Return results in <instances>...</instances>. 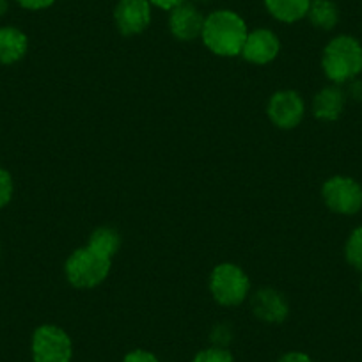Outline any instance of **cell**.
Wrapping results in <instances>:
<instances>
[{"label": "cell", "instance_id": "obj_1", "mask_svg": "<svg viewBox=\"0 0 362 362\" xmlns=\"http://www.w3.org/2000/svg\"><path fill=\"white\" fill-rule=\"evenodd\" d=\"M247 34V23L238 13L231 9H217L204 18L201 40L211 54L218 57H236L242 55Z\"/></svg>", "mask_w": 362, "mask_h": 362}, {"label": "cell", "instance_id": "obj_2", "mask_svg": "<svg viewBox=\"0 0 362 362\" xmlns=\"http://www.w3.org/2000/svg\"><path fill=\"white\" fill-rule=\"evenodd\" d=\"M322 68L327 78L336 86L351 82L362 71V45L346 34L332 37L323 48Z\"/></svg>", "mask_w": 362, "mask_h": 362}, {"label": "cell", "instance_id": "obj_3", "mask_svg": "<svg viewBox=\"0 0 362 362\" xmlns=\"http://www.w3.org/2000/svg\"><path fill=\"white\" fill-rule=\"evenodd\" d=\"M110 268L112 259L86 245L71 252L64 264V274L71 286L78 290H90L100 286L109 277Z\"/></svg>", "mask_w": 362, "mask_h": 362}, {"label": "cell", "instance_id": "obj_4", "mask_svg": "<svg viewBox=\"0 0 362 362\" xmlns=\"http://www.w3.org/2000/svg\"><path fill=\"white\" fill-rule=\"evenodd\" d=\"M210 293L224 308L243 304L250 295V281L235 263H218L210 274Z\"/></svg>", "mask_w": 362, "mask_h": 362}, {"label": "cell", "instance_id": "obj_5", "mask_svg": "<svg viewBox=\"0 0 362 362\" xmlns=\"http://www.w3.org/2000/svg\"><path fill=\"white\" fill-rule=\"evenodd\" d=\"M30 354L34 362H71V337L57 325H40L30 339Z\"/></svg>", "mask_w": 362, "mask_h": 362}, {"label": "cell", "instance_id": "obj_6", "mask_svg": "<svg viewBox=\"0 0 362 362\" xmlns=\"http://www.w3.org/2000/svg\"><path fill=\"white\" fill-rule=\"evenodd\" d=\"M323 203L339 215H355L362 208V187L350 176H332L322 187Z\"/></svg>", "mask_w": 362, "mask_h": 362}, {"label": "cell", "instance_id": "obj_7", "mask_svg": "<svg viewBox=\"0 0 362 362\" xmlns=\"http://www.w3.org/2000/svg\"><path fill=\"white\" fill-rule=\"evenodd\" d=\"M267 114L277 128H281V130H293L304 119V98L298 95L297 90H277L268 100Z\"/></svg>", "mask_w": 362, "mask_h": 362}, {"label": "cell", "instance_id": "obj_8", "mask_svg": "<svg viewBox=\"0 0 362 362\" xmlns=\"http://www.w3.org/2000/svg\"><path fill=\"white\" fill-rule=\"evenodd\" d=\"M114 22L123 36L142 34L151 23L149 0H119L114 9Z\"/></svg>", "mask_w": 362, "mask_h": 362}, {"label": "cell", "instance_id": "obj_9", "mask_svg": "<svg viewBox=\"0 0 362 362\" xmlns=\"http://www.w3.org/2000/svg\"><path fill=\"white\" fill-rule=\"evenodd\" d=\"M281 54V40L270 29H256L247 34L242 57L256 66L270 64Z\"/></svg>", "mask_w": 362, "mask_h": 362}, {"label": "cell", "instance_id": "obj_10", "mask_svg": "<svg viewBox=\"0 0 362 362\" xmlns=\"http://www.w3.org/2000/svg\"><path fill=\"white\" fill-rule=\"evenodd\" d=\"M203 13L199 11L196 4L192 2H183L170 9L169 15V30L176 40L180 41H194L201 37L204 27Z\"/></svg>", "mask_w": 362, "mask_h": 362}, {"label": "cell", "instance_id": "obj_11", "mask_svg": "<svg viewBox=\"0 0 362 362\" xmlns=\"http://www.w3.org/2000/svg\"><path fill=\"white\" fill-rule=\"evenodd\" d=\"M250 308H252L254 316L264 323H283L288 318L290 305L281 291L274 288H261L250 298Z\"/></svg>", "mask_w": 362, "mask_h": 362}, {"label": "cell", "instance_id": "obj_12", "mask_svg": "<svg viewBox=\"0 0 362 362\" xmlns=\"http://www.w3.org/2000/svg\"><path fill=\"white\" fill-rule=\"evenodd\" d=\"M344 93L339 86H329L318 90L313 100V114L320 121H337L344 110Z\"/></svg>", "mask_w": 362, "mask_h": 362}, {"label": "cell", "instance_id": "obj_13", "mask_svg": "<svg viewBox=\"0 0 362 362\" xmlns=\"http://www.w3.org/2000/svg\"><path fill=\"white\" fill-rule=\"evenodd\" d=\"M29 50V37L18 27H0V64L11 66L22 61Z\"/></svg>", "mask_w": 362, "mask_h": 362}, {"label": "cell", "instance_id": "obj_14", "mask_svg": "<svg viewBox=\"0 0 362 362\" xmlns=\"http://www.w3.org/2000/svg\"><path fill=\"white\" fill-rule=\"evenodd\" d=\"M311 2L313 0H264V8L279 22L295 23L308 16Z\"/></svg>", "mask_w": 362, "mask_h": 362}, {"label": "cell", "instance_id": "obj_15", "mask_svg": "<svg viewBox=\"0 0 362 362\" xmlns=\"http://www.w3.org/2000/svg\"><path fill=\"white\" fill-rule=\"evenodd\" d=\"M305 18L320 30H332L339 22V9L332 0H313Z\"/></svg>", "mask_w": 362, "mask_h": 362}, {"label": "cell", "instance_id": "obj_16", "mask_svg": "<svg viewBox=\"0 0 362 362\" xmlns=\"http://www.w3.org/2000/svg\"><path fill=\"white\" fill-rule=\"evenodd\" d=\"M87 247L112 259L121 247V236L114 228H98L90 233Z\"/></svg>", "mask_w": 362, "mask_h": 362}, {"label": "cell", "instance_id": "obj_17", "mask_svg": "<svg viewBox=\"0 0 362 362\" xmlns=\"http://www.w3.org/2000/svg\"><path fill=\"white\" fill-rule=\"evenodd\" d=\"M344 257L357 270H362V226L355 228L344 245Z\"/></svg>", "mask_w": 362, "mask_h": 362}, {"label": "cell", "instance_id": "obj_18", "mask_svg": "<svg viewBox=\"0 0 362 362\" xmlns=\"http://www.w3.org/2000/svg\"><path fill=\"white\" fill-rule=\"evenodd\" d=\"M192 362H235V357H233V354L228 348L210 346L196 354Z\"/></svg>", "mask_w": 362, "mask_h": 362}, {"label": "cell", "instance_id": "obj_19", "mask_svg": "<svg viewBox=\"0 0 362 362\" xmlns=\"http://www.w3.org/2000/svg\"><path fill=\"white\" fill-rule=\"evenodd\" d=\"M15 194V181L9 170L0 167V210L8 206Z\"/></svg>", "mask_w": 362, "mask_h": 362}, {"label": "cell", "instance_id": "obj_20", "mask_svg": "<svg viewBox=\"0 0 362 362\" xmlns=\"http://www.w3.org/2000/svg\"><path fill=\"white\" fill-rule=\"evenodd\" d=\"M123 362H160L153 351L148 350H132L124 355Z\"/></svg>", "mask_w": 362, "mask_h": 362}, {"label": "cell", "instance_id": "obj_21", "mask_svg": "<svg viewBox=\"0 0 362 362\" xmlns=\"http://www.w3.org/2000/svg\"><path fill=\"white\" fill-rule=\"evenodd\" d=\"M23 9H29V11H41V9H47L54 4L55 0H16Z\"/></svg>", "mask_w": 362, "mask_h": 362}, {"label": "cell", "instance_id": "obj_22", "mask_svg": "<svg viewBox=\"0 0 362 362\" xmlns=\"http://www.w3.org/2000/svg\"><path fill=\"white\" fill-rule=\"evenodd\" d=\"M277 362H313V358L304 351H288Z\"/></svg>", "mask_w": 362, "mask_h": 362}, {"label": "cell", "instance_id": "obj_23", "mask_svg": "<svg viewBox=\"0 0 362 362\" xmlns=\"http://www.w3.org/2000/svg\"><path fill=\"white\" fill-rule=\"evenodd\" d=\"M151 2V6H155V8H160V9H165V11H170V9H174L176 6L183 4V2H187V0H149Z\"/></svg>", "mask_w": 362, "mask_h": 362}, {"label": "cell", "instance_id": "obj_24", "mask_svg": "<svg viewBox=\"0 0 362 362\" xmlns=\"http://www.w3.org/2000/svg\"><path fill=\"white\" fill-rule=\"evenodd\" d=\"M9 9V2L8 0H0V16H4Z\"/></svg>", "mask_w": 362, "mask_h": 362}, {"label": "cell", "instance_id": "obj_25", "mask_svg": "<svg viewBox=\"0 0 362 362\" xmlns=\"http://www.w3.org/2000/svg\"><path fill=\"white\" fill-rule=\"evenodd\" d=\"M196 2H201V4H204V2H210V0H196Z\"/></svg>", "mask_w": 362, "mask_h": 362}, {"label": "cell", "instance_id": "obj_26", "mask_svg": "<svg viewBox=\"0 0 362 362\" xmlns=\"http://www.w3.org/2000/svg\"><path fill=\"white\" fill-rule=\"evenodd\" d=\"M361 293H362V281H361Z\"/></svg>", "mask_w": 362, "mask_h": 362}]
</instances>
